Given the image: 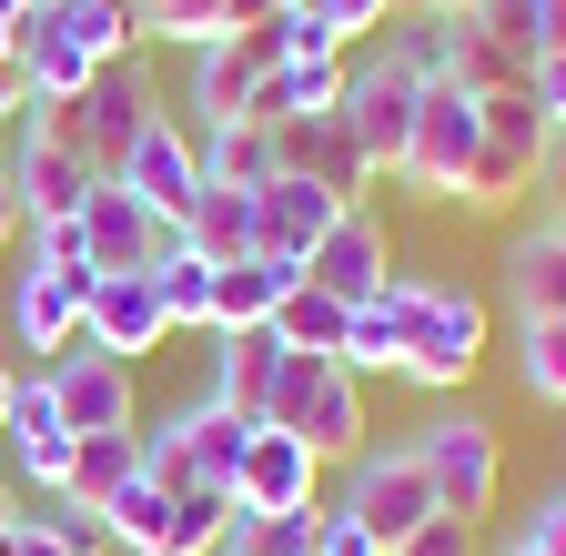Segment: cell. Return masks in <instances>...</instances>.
Returning <instances> with one entry per match:
<instances>
[{"instance_id":"cell-1","label":"cell","mask_w":566,"mask_h":556,"mask_svg":"<svg viewBox=\"0 0 566 556\" xmlns=\"http://www.w3.org/2000/svg\"><path fill=\"white\" fill-rule=\"evenodd\" d=\"M495 344V304L455 273H405V385L415 395H465V375Z\"/></svg>"},{"instance_id":"cell-2","label":"cell","mask_w":566,"mask_h":556,"mask_svg":"<svg viewBox=\"0 0 566 556\" xmlns=\"http://www.w3.org/2000/svg\"><path fill=\"white\" fill-rule=\"evenodd\" d=\"M82 304H92V253L82 223H31V263L11 273V355H71L82 344Z\"/></svg>"},{"instance_id":"cell-3","label":"cell","mask_w":566,"mask_h":556,"mask_svg":"<svg viewBox=\"0 0 566 556\" xmlns=\"http://www.w3.org/2000/svg\"><path fill=\"white\" fill-rule=\"evenodd\" d=\"M263 426L304 436L324 465H344V455L375 445V395H365V375H344L334 355H283L273 365V395H263Z\"/></svg>"},{"instance_id":"cell-4","label":"cell","mask_w":566,"mask_h":556,"mask_svg":"<svg viewBox=\"0 0 566 556\" xmlns=\"http://www.w3.org/2000/svg\"><path fill=\"white\" fill-rule=\"evenodd\" d=\"M405 445H415V465H424V485H436L446 516H465V526L495 516V485H506V436H495L485 415H465V405H455V415H424Z\"/></svg>"},{"instance_id":"cell-5","label":"cell","mask_w":566,"mask_h":556,"mask_svg":"<svg viewBox=\"0 0 566 556\" xmlns=\"http://www.w3.org/2000/svg\"><path fill=\"white\" fill-rule=\"evenodd\" d=\"M334 506L365 526L385 556L424 526V516H446L436 506V485H424V465H415V445H365V455H344V485H334Z\"/></svg>"},{"instance_id":"cell-6","label":"cell","mask_w":566,"mask_h":556,"mask_svg":"<svg viewBox=\"0 0 566 556\" xmlns=\"http://www.w3.org/2000/svg\"><path fill=\"white\" fill-rule=\"evenodd\" d=\"M475 143H485L475 92H455V82H424V92H415V132H405V162H395V182H405L415 202H455V182H465Z\"/></svg>"},{"instance_id":"cell-7","label":"cell","mask_w":566,"mask_h":556,"mask_svg":"<svg viewBox=\"0 0 566 556\" xmlns=\"http://www.w3.org/2000/svg\"><path fill=\"white\" fill-rule=\"evenodd\" d=\"M273 61H283L273 21H263V31H212V41H192V51H182V112H192V132H212V122H243Z\"/></svg>"},{"instance_id":"cell-8","label":"cell","mask_w":566,"mask_h":556,"mask_svg":"<svg viewBox=\"0 0 566 556\" xmlns=\"http://www.w3.org/2000/svg\"><path fill=\"white\" fill-rule=\"evenodd\" d=\"M415 72H405V61L375 41V61H354V72H344V132H354V153H365V172L375 182H395V162H405V132H415Z\"/></svg>"},{"instance_id":"cell-9","label":"cell","mask_w":566,"mask_h":556,"mask_svg":"<svg viewBox=\"0 0 566 556\" xmlns=\"http://www.w3.org/2000/svg\"><path fill=\"white\" fill-rule=\"evenodd\" d=\"M112 182L142 202V213L182 223V213H192V192H202V153H192V122H182V112H153V122H142L132 143H122Z\"/></svg>"},{"instance_id":"cell-10","label":"cell","mask_w":566,"mask_h":556,"mask_svg":"<svg viewBox=\"0 0 566 556\" xmlns=\"http://www.w3.org/2000/svg\"><path fill=\"white\" fill-rule=\"evenodd\" d=\"M385 273H395V233H385L375 202H344V213L324 223V243L304 253V284H324L334 304H365Z\"/></svg>"},{"instance_id":"cell-11","label":"cell","mask_w":566,"mask_h":556,"mask_svg":"<svg viewBox=\"0 0 566 556\" xmlns=\"http://www.w3.org/2000/svg\"><path fill=\"white\" fill-rule=\"evenodd\" d=\"M82 344L112 365H142V355H163L172 324H163V294H153V273H92V304H82Z\"/></svg>"},{"instance_id":"cell-12","label":"cell","mask_w":566,"mask_h":556,"mask_svg":"<svg viewBox=\"0 0 566 556\" xmlns=\"http://www.w3.org/2000/svg\"><path fill=\"white\" fill-rule=\"evenodd\" d=\"M172 243H182V223L142 213V202H132L112 172L92 182V202H82V253H92V273H153Z\"/></svg>"},{"instance_id":"cell-13","label":"cell","mask_w":566,"mask_h":556,"mask_svg":"<svg viewBox=\"0 0 566 556\" xmlns=\"http://www.w3.org/2000/svg\"><path fill=\"white\" fill-rule=\"evenodd\" d=\"M41 385H51V405H61V426H71V436H122V426H142V415H132V365L92 355V344L51 355Z\"/></svg>"},{"instance_id":"cell-14","label":"cell","mask_w":566,"mask_h":556,"mask_svg":"<svg viewBox=\"0 0 566 556\" xmlns=\"http://www.w3.org/2000/svg\"><path fill=\"white\" fill-rule=\"evenodd\" d=\"M233 506H253V516L324 506V455H314L304 436H283V426H253V445H243V475H233Z\"/></svg>"},{"instance_id":"cell-15","label":"cell","mask_w":566,"mask_h":556,"mask_svg":"<svg viewBox=\"0 0 566 556\" xmlns=\"http://www.w3.org/2000/svg\"><path fill=\"white\" fill-rule=\"evenodd\" d=\"M334 213H344V202H334L324 182H304V172H273V182H253V253L304 273V253L324 243V223H334Z\"/></svg>"},{"instance_id":"cell-16","label":"cell","mask_w":566,"mask_h":556,"mask_svg":"<svg viewBox=\"0 0 566 556\" xmlns=\"http://www.w3.org/2000/svg\"><path fill=\"white\" fill-rule=\"evenodd\" d=\"M71 112H82V143H92V162L112 172V162H122V143H132V132L163 112V102H153V61H142V51H132V61H102V72H92V92L71 102Z\"/></svg>"},{"instance_id":"cell-17","label":"cell","mask_w":566,"mask_h":556,"mask_svg":"<svg viewBox=\"0 0 566 556\" xmlns=\"http://www.w3.org/2000/svg\"><path fill=\"white\" fill-rule=\"evenodd\" d=\"M273 172H304V182H324L334 202H365V153H354V132H344V112H314V122H283L273 132Z\"/></svg>"},{"instance_id":"cell-18","label":"cell","mask_w":566,"mask_h":556,"mask_svg":"<svg viewBox=\"0 0 566 556\" xmlns=\"http://www.w3.org/2000/svg\"><path fill=\"white\" fill-rule=\"evenodd\" d=\"M506 304H516V324H556L566 314V223L556 213L506 233Z\"/></svg>"},{"instance_id":"cell-19","label":"cell","mask_w":566,"mask_h":556,"mask_svg":"<svg viewBox=\"0 0 566 556\" xmlns=\"http://www.w3.org/2000/svg\"><path fill=\"white\" fill-rule=\"evenodd\" d=\"M11 475L31 485V496H61V475H71V426H61V405L41 375H21V405H11Z\"/></svg>"},{"instance_id":"cell-20","label":"cell","mask_w":566,"mask_h":556,"mask_svg":"<svg viewBox=\"0 0 566 556\" xmlns=\"http://www.w3.org/2000/svg\"><path fill=\"white\" fill-rule=\"evenodd\" d=\"M212 344V365H202V395L243 415V426H263V395H273V365H283V344L273 334H202Z\"/></svg>"},{"instance_id":"cell-21","label":"cell","mask_w":566,"mask_h":556,"mask_svg":"<svg viewBox=\"0 0 566 556\" xmlns=\"http://www.w3.org/2000/svg\"><path fill=\"white\" fill-rule=\"evenodd\" d=\"M92 72H102V61H82V51H71L41 11L21 21V41H11V92H21V102H82V92H92Z\"/></svg>"},{"instance_id":"cell-22","label":"cell","mask_w":566,"mask_h":556,"mask_svg":"<svg viewBox=\"0 0 566 556\" xmlns=\"http://www.w3.org/2000/svg\"><path fill=\"white\" fill-rule=\"evenodd\" d=\"M283 294H294V263H263V253L212 263V334H263Z\"/></svg>"},{"instance_id":"cell-23","label":"cell","mask_w":566,"mask_h":556,"mask_svg":"<svg viewBox=\"0 0 566 556\" xmlns=\"http://www.w3.org/2000/svg\"><path fill=\"white\" fill-rule=\"evenodd\" d=\"M344 375H405V273H385L344 314Z\"/></svg>"},{"instance_id":"cell-24","label":"cell","mask_w":566,"mask_h":556,"mask_svg":"<svg viewBox=\"0 0 566 556\" xmlns=\"http://www.w3.org/2000/svg\"><path fill=\"white\" fill-rule=\"evenodd\" d=\"M172 426H182V445H192V475L212 485V496H233V475H243V445H253V426H243V415H223L212 395H182V405H172Z\"/></svg>"},{"instance_id":"cell-25","label":"cell","mask_w":566,"mask_h":556,"mask_svg":"<svg viewBox=\"0 0 566 556\" xmlns=\"http://www.w3.org/2000/svg\"><path fill=\"white\" fill-rule=\"evenodd\" d=\"M122 485H142V426H122V436H71V475H61L71 506L102 516Z\"/></svg>"},{"instance_id":"cell-26","label":"cell","mask_w":566,"mask_h":556,"mask_svg":"<svg viewBox=\"0 0 566 556\" xmlns=\"http://www.w3.org/2000/svg\"><path fill=\"white\" fill-rule=\"evenodd\" d=\"M182 243H192L202 263H243V253H253V192L202 182V192H192V213H182Z\"/></svg>"},{"instance_id":"cell-27","label":"cell","mask_w":566,"mask_h":556,"mask_svg":"<svg viewBox=\"0 0 566 556\" xmlns=\"http://www.w3.org/2000/svg\"><path fill=\"white\" fill-rule=\"evenodd\" d=\"M344 314H354V304H334L324 284H304V273H294V294L273 304L263 334L283 344V355H334V365H344Z\"/></svg>"},{"instance_id":"cell-28","label":"cell","mask_w":566,"mask_h":556,"mask_svg":"<svg viewBox=\"0 0 566 556\" xmlns=\"http://www.w3.org/2000/svg\"><path fill=\"white\" fill-rule=\"evenodd\" d=\"M31 11H41V21H51L71 51H82V61H132V51H142L122 0H31Z\"/></svg>"},{"instance_id":"cell-29","label":"cell","mask_w":566,"mask_h":556,"mask_svg":"<svg viewBox=\"0 0 566 556\" xmlns=\"http://www.w3.org/2000/svg\"><path fill=\"white\" fill-rule=\"evenodd\" d=\"M192 153H202V182H233V192L273 182V132L263 122H212V132H192Z\"/></svg>"},{"instance_id":"cell-30","label":"cell","mask_w":566,"mask_h":556,"mask_svg":"<svg viewBox=\"0 0 566 556\" xmlns=\"http://www.w3.org/2000/svg\"><path fill=\"white\" fill-rule=\"evenodd\" d=\"M446 82L485 102V92H516V82H526V61H516L506 41H485L475 21H446Z\"/></svg>"},{"instance_id":"cell-31","label":"cell","mask_w":566,"mask_h":556,"mask_svg":"<svg viewBox=\"0 0 566 556\" xmlns=\"http://www.w3.org/2000/svg\"><path fill=\"white\" fill-rule=\"evenodd\" d=\"M153 294H163V324H172V334H212V263H202L192 243H172V253L153 263Z\"/></svg>"},{"instance_id":"cell-32","label":"cell","mask_w":566,"mask_h":556,"mask_svg":"<svg viewBox=\"0 0 566 556\" xmlns=\"http://www.w3.org/2000/svg\"><path fill=\"white\" fill-rule=\"evenodd\" d=\"M526 192H536V162H526V153H495V143H475V162H465V182H455L465 213H516Z\"/></svg>"},{"instance_id":"cell-33","label":"cell","mask_w":566,"mask_h":556,"mask_svg":"<svg viewBox=\"0 0 566 556\" xmlns=\"http://www.w3.org/2000/svg\"><path fill=\"white\" fill-rule=\"evenodd\" d=\"M212 556H314V506H294V516L233 506V526H223V546H212Z\"/></svg>"},{"instance_id":"cell-34","label":"cell","mask_w":566,"mask_h":556,"mask_svg":"<svg viewBox=\"0 0 566 556\" xmlns=\"http://www.w3.org/2000/svg\"><path fill=\"white\" fill-rule=\"evenodd\" d=\"M223 526H233V496H172L153 556H212V546H223Z\"/></svg>"},{"instance_id":"cell-35","label":"cell","mask_w":566,"mask_h":556,"mask_svg":"<svg viewBox=\"0 0 566 556\" xmlns=\"http://www.w3.org/2000/svg\"><path fill=\"white\" fill-rule=\"evenodd\" d=\"M516 385L536 405H566V314L556 324H516Z\"/></svg>"},{"instance_id":"cell-36","label":"cell","mask_w":566,"mask_h":556,"mask_svg":"<svg viewBox=\"0 0 566 556\" xmlns=\"http://www.w3.org/2000/svg\"><path fill=\"white\" fill-rule=\"evenodd\" d=\"M475 122H485V143H495V153H526V162L546 153V132H556V122L526 102V82H516V92H485V102H475Z\"/></svg>"},{"instance_id":"cell-37","label":"cell","mask_w":566,"mask_h":556,"mask_svg":"<svg viewBox=\"0 0 566 556\" xmlns=\"http://www.w3.org/2000/svg\"><path fill=\"white\" fill-rule=\"evenodd\" d=\"M31 526L61 546V556H112V526L92 506H71V496H31Z\"/></svg>"},{"instance_id":"cell-38","label":"cell","mask_w":566,"mask_h":556,"mask_svg":"<svg viewBox=\"0 0 566 556\" xmlns=\"http://www.w3.org/2000/svg\"><path fill=\"white\" fill-rule=\"evenodd\" d=\"M273 41H283V61H344V31L324 11H304V0H283V11H273Z\"/></svg>"},{"instance_id":"cell-39","label":"cell","mask_w":566,"mask_h":556,"mask_svg":"<svg viewBox=\"0 0 566 556\" xmlns=\"http://www.w3.org/2000/svg\"><path fill=\"white\" fill-rule=\"evenodd\" d=\"M475 31H485V41H506L516 61H536V51H546V11H536V0H485Z\"/></svg>"},{"instance_id":"cell-40","label":"cell","mask_w":566,"mask_h":556,"mask_svg":"<svg viewBox=\"0 0 566 556\" xmlns=\"http://www.w3.org/2000/svg\"><path fill=\"white\" fill-rule=\"evenodd\" d=\"M304 11H324V21L344 31V51H354V41H385L405 0H304Z\"/></svg>"},{"instance_id":"cell-41","label":"cell","mask_w":566,"mask_h":556,"mask_svg":"<svg viewBox=\"0 0 566 556\" xmlns=\"http://www.w3.org/2000/svg\"><path fill=\"white\" fill-rule=\"evenodd\" d=\"M526 102H536L546 122H566V41H546V51L526 61Z\"/></svg>"},{"instance_id":"cell-42","label":"cell","mask_w":566,"mask_h":556,"mask_svg":"<svg viewBox=\"0 0 566 556\" xmlns=\"http://www.w3.org/2000/svg\"><path fill=\"white\" fill-rule=\"evenodd\" d=\"M395 556H485V546H475V526H465V516H424Z\"/></svg>"},{"instance_id":"cell-43","label":"cell","mask_w":566,"mask_h":556,"mask_svg":"<svg viewBox=\"0 0 566 556\" xmlns=\"http://www.w3.org/2000/svg\"><path fill=\"white\" fill-rule=\"evenodd\" d=\"M314 556H385V546H375L365 526H354V516L324 496V506H314Z\"/></svg>"},{"instance_id":"cell-44","label":"cell","mask_w":566,"mask_h":556,"mask_svg":"<svg viewBox=\"0 0 566 556\" xmlns=\"http://www.w3.org/2000/svg\"><path fill=\"white\" fill-rule=\"evenodd\" d=\"M516 536H526L536 556H566V496H536V506L516 516Z\"/></svg>"},{"instance_id":"cell-45","label":"cell","mask_w":566,"mask_h":556,"mask_svg":"<svg viewBox=\"0 0 566 556\" xmlns=\"http://www.w3.org/2000/svg\"><path fill=\"white\" fill-rule=\"evenodd\" d=\"M536 213H566V122L546 132V153H536Z\"/></svg>"},{"instance_id":"cell-46","label":"cell","mask_w":566,"mask_h":556,"mask_svg":"<svg viewBox=\"0 0 566 556\" xmlns=\"http://www.w3.org/2000/svg\"><path fill=\"white\" fill-rule=\"evenodd\" d=\"M0 556H61V546H51V536L31 526V506H21V516H11V536H0Z\"/></svg>"},{"instance_id":"cell-47","label":"cell","mask_w":566,"mask_h":556,"mask_svg":"<svg viewBox=\"0 0 566 556\" xmlns=\"http://www.w3.org/2000/svg\"><path fill=\"white\" fill-rule=\"evenodd\" d=\"M21 233H31V223H21V192H11V162H0V253H11Z\"/></svg>"},{"instance_id":"cell-48","label":"cell","mask_w":566,"mask_h":556,"mask_svg":"<svg viewBox=\"0 0 566 556\" xmlns=\"http://www.w3.org/2000/svg\"><path fill=\"white\" fill-rule=\"evenodd\" d=\"M405 11H424V21H475L485 0H405Z\"/></svg>"},{"instance_id":"cell-49","label":"cell","mask_w":566,"mask_h":556,"mask_svg":"<svg viewBox=\"0 0 566 556\" xmlns=\"http://www.w3.org/2000/svg\"><path fill=\"white\" fill-rule=\"evenodd\" d=\"M11 405H21V365L0 355V436H11Z\"/></svg>"},{"instance_id":"cell-50","label":"cell","mask_w":566,"mask_h":556,"mask_svg":"<svg viewBox=\"0 0 566 556\" xmlns=\"http://www.w3.org/2000/svg\"><path fill=\"white\" fill-rule=\"evenodd\" d=\"M536 11H546V41H566V0H536Z\"/></svg>"},{"instance_id":"cell-51","label":"cell","mask_w":566,"mask_h":556,"mask_svg":"<svg viewBox=\"0 0 566 556\" xmlns=\"http://www.w3.org/2000/svg\"><path fill=\"white\" fill-rule=\"evenodd\" d=\"M11 516H21V485H0V536H11Z\"/></svg>"},{"instance_id":"cell-52","label":"cell","mask_w":566,"mask_h":556,"mask_svg":"<svg viewBox=\"0 0 566 556\" xmlns=\"http://www.w3.org/2000/svg\"><path fill=\"white\" fill-rule=\"evenodd\" d=\"M11 112H21V92H11V72H0V122H11Z\"/></svg>"},{"instance_id":"cell-53","label":"cell","mask_w":566,"mask_h":556,"mask_svg":"<svg viewBox=\"0 0 566 556\" xmlns=\"http://www.w3.org/2000/svg\"><path fill=\"white\" fill-rule=\"evenodd\" d=\"M495 556H536V546H526V536H506V546H495Z\"/></svg>"},{"instance_id":"cell-54","label":"cell","mask_w":566,"mask_h":556,"mask_svg":"<svg viewBox=\"0 0 566 556\" xmlns=\"http://www.w3.org/2000/svg\"><path fill=\"white\" fill-rule=\"evenodd\" d=\"M0 485H11V475H0Z\"/></svg>"},{"instance_id":"cell-55","label":"cell","mask_w":566,"mask_h":556,"mask_svg":"<svg viewBox=\"0 0 566 556\" xmlns=\"http://www.w3.org/2000/svg\"><path fill=\"white\" fill-rule=\"evenodd\" d=\"M556 223H566V213H556Z\"/></svg>"}]
</instances>
